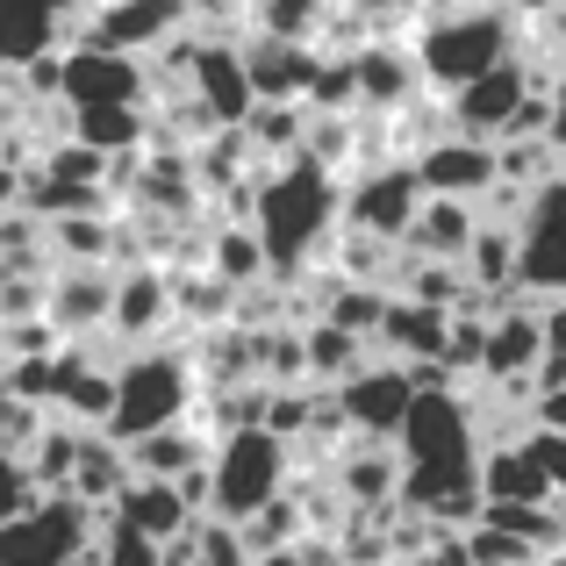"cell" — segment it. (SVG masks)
<instances>
[{
  "mask_svg": "<svg viewBox=\"0 0 566 566\" xmlns=\"http://www.w3.org/2000/svg\"><path fill=\"white\" fill-rule=\"evenodd\" d=\"M495 8H510V0H495Z\"/></svg>",
  "mask_w": 566,
  "mask_h": 566,
  "instance_id": "cell-44",
  "label": "cell"
},
{
  "mask_svg": "<svg viewBox=\"0 0 566 566\" xmlns=\"http://www.w3.org/2000/svg\"><path fill=\"white\" fill-rule=\"evenodd\" d=\"M416 201H423L416 166H409V158H380V166H366L359 180L345 187V216H337V222H345V230L380 237V244H401V237H409Z\"/></svg>",
  "mask_w": 566,
  "mask_h": 566,
  "instance_id": "cell-9",
  "label": "cell"
},
{
  "mask_svg": "<svg viewBox=\"0 0 566 566\" xmlns=\"http://www.w3.org/2000/svg\"><path fill=\"white\" fill-rule=\"evenodd\" d=\"M316 43H287V36H259L251 29L244 43V72L259 101H308V80H316Z\"/></svg>",
  "mask_w": 566,
  "mask_h": 566,
  "instance_id": "cell-21",
  "label": "cell"
},
{
  "mask_svg": "<svg viewBox=\"0 0 566 566\" xmlns=\"http://www.w3.org/2000/svg\"><path fill=\"white\" fill-rule=\"evenodd\" d=\"M187 101L201 108V123L208 129H237L251 115V72H244V51H230V43H193V57H187Z\"/></svg>",
  "mask_w": 566,
  "mask_h": 566,
  "instance_id": "cell-12",
  "label": "cell"
},
{
  "mask_svg": "<svg viewBox=\"0 0 566 566\" xmlns=\"http://www.w3.org/2000/svg\"><path fill=\"white\" fill-rule=\"evenodd\" d=\"M0 345H8V359H51L65 345V331L51 316H22V323H0Z\"/></svg>",
  "mask_w": 566,
  "mask_h": 566,
  "instance_id": "cell-34",
  "label": "cell"
},
{
  "mask_svg": "<svg viewBox=\"0 0 566 566\" xmlns=\"http://www.w3.org/2000/svg\"><path fill=\"white\" fill-rule=\"evenodd\" d=\"M208 273L230 280V287H259V273H273L259 230H251V222H216V237H208Z\"/></svg>",
  "mask_w": 566,
  "mask_h": 566,
  "instance_id": "cell-30",
  "label": "cell"
},
{
  "mask_svg": "<svg viewBox=\"0 0 566 566\" xmlns=\"http://www.w3.org/2000/svg\"><path fill=\"white\" fill-rule=\"evenodd\" d=\"M294 473V444L273 438L265 423H237L216 438V452H208V516H230V524H244L251 510H265V502L287 488Z\"/></svg>",
  "mask_w": 566,
  "mask_h": 566,
  "instance_id": "cell-4",
  "label": "cell"
},
{
  "mask_svg": "<svg viewBox=\"0 0 566 566\" xmlns=\"http://www.w3.org/2000/svg\"><path fill=\"white\" fill-rule=\"evenodd\" d=\"M516 51V8H495V0H467V8L423 22L416 36V72H423L430 94H452V86L481 80L488 65Z\"/></svg>",
  "mask_w": 566,
  "mask_h": 566,
  "instance_id": "cell-2",
  "label": "cell"
},
{
  "mask_svg": "<svg viewBox=\"0 0 566 566\" xmlns=\"http://www.w3.org/2000/svg\"><path fill=\"white\" fill-rule=\"evenodd\" d=\"M545 144H553V151L566 158V72L553 86H545Z\"/></svg>",
  "mask_w": 566,
  "mask_h": 566,
  "instance_id": "cell-40",
  "label": "cell"
},
{
  "mask_svg": "<svg viewBox=\"0 0 566 566\" xmlns=\"http://www.w3.org/2000/svg\"><path fill=\"white\" fill-rule=\"evenodd\" d=\"M531 86H538V72H531L524 57L510 51L502 65H488L481 80L452 86V108H444V115H452V129H467V137H488V144H495L502 129L516 123V108H524Z\"/></svg>",
  "mask_w": 566,
  "mask_h": 566,
  "instance_id": "cell-10",
  "label": "cell"
},
{
  "mask_svg": "<svg viewBox=\"0 0 566 566\" xmlns=\"http://www.w3.org/2000/svg\"><path fill=\"white\" fill-rule=\"evenodd\" d=\"M251 566H308L302 545H273V553H251Z\"/></svg>",
  "mask_w": 566,
  "mask_h": 566,
  "instance_id": "cell-42",
  "label": "cell"
},
{
  "mask_svg": "<svg viewBox=\"0 0 566 566\" xmlns=\"http://www.w3.org/2000/svg\"><path fill=\"white\" fill-rule=\"evenodd\" d=\"M108 516H123V524H137L144 538H180V531L193 524V502L180 495V481H158V473H129L123 495L108 502Z\"/></svg>",
  "mask_w": 566,
  "mask_h": 566,
  "instance_id": "cell-23",
  "label": "cell"
},
{
  "mask_svg": "<svg viewBox=\"0 0 566 566\" xmlns=\"http://www.w3.org/2000/svg\"><path fill=\"white\" fill-rule=\"evenodd\" d=\"M473 481H481V502H488V510H545V502H553V481H545L531 438L481 444V467H473Z\"/></svg>",
  "mask_w": 566,
  "mask_h": 566,
  "instance_id": "cell-15",
  "label": "cell"
},
{
  "mask_svg": "<svg viewBox=\"0 0 566 566\" xmlns=\"http://www.w3.org/2000/svg\"><path fill=\"white\" fill-rule=\"evenodd\" d=\"M473 230H481L473 201H459V193H423V201H416V216H409V237H401V244H409L416 259H444V265H459V259H467V244H473Z\"/></svg>",
  "mask_w": 566,
  "mask_h": 566,
  "instance_id": "cell-22",
  "label": "cell"
},
{
  "mask_svg": "<svg viewBox=\"0 0 566 566\" xmlns=\"http://www.w3.org/2000/svg\"><path fill=\"white\" fill-rule=\"evenodd\" d=\"M444 323H452L444 308H423V302H409V294H387V308L374 323V345L387 359H401V366H423V359L444 352Z\"/></svg>",
  "mask_w": 566,
  "mask_h": 566,
  "instance_id": "cell-24",
  "label": "cell"
},
{
  "mask_svg": "<svg viewBox=\"0 0 566 566\" xmlns=\"http://www.w3.org/2000/svg\"><path fill=\"white\" fill-rule=\"evenodd\" d=\"M187 14L180 0H94V14H86V36L115 43V51H158L166 36H180Z\"/></svg>",
  "mask_w": 566,
  "mask_h": 566,
  "instance_id": "cell-17",
  "label": "cell"
},
{
  "mask_svg": "<svg viewBox=\"0 0 566 566\" xmlns=\"http://www.w3.org/2000/svg\"><path fill=\"white\" fill-rule=\"evenodd\" d=\"M237 531H244V545H251V553H273V545H294V538H302V531H308V516H302V502H294L287 488H280V495L265 502V510H251Z\"/></svg>",
  "mask_w": 566,
  "mask_h": 566,
  "instance_id": "cell-32",
  "label": "cell"
},
{
  "mask_svg": "<svg viewBox=\"0 0 566 566\" xmlns=\"http://www.w3.org/2000/svg\"><path fill=\"white\" fill-rule=\"evenodd\" d=\"M531 423H538V430H566V380H553V387L531 380Z\"/></svg>",
  "mask_w": 566,
  "mask_h": 566,
  "instance_id": "cell-38",
  "label": "cell"
},
{
  "mask_svg": "<svg viewBox=\"0 0 566 566\" xmlns=\"http://www.w3.org/2000/svg\"><path fill=\"white\" fill-rule=\"evenodd\" d=\"M108 302H115V273L108 265H51V287H43V316L65 337H101L108 331Z\"/></svg>",
  "mask_w": 566,
  "mask_h": 566,
  "instance_id": "cell-14",
  "label": "cell"
},
{
  "mask_svg": "<svg viewBox=\"0 0 566 566\" xmlns=\"http://www.w3.org/2000/svg\"><path fill=\"white\" fill-rule=\"evenodd\" d=\"M352 80H359V108H380V115H395L401 101L423 94L416 51H401V43H387V36H366L359 51H352Z\"/></svg>",
  "mask_w": 566,
  "mask_h": 566,
  "instance_id": "cell-19",
  "label": "cell"
},
{
  "mask_svg": "<svg viewBox=\"0 0 566 566\" xmlns=\"http://www.w3.org/2000/svg\"><path fill=\"white\" fill-rule=\"evenodd\" d=\"M144 94H151V65L137 51H115L101 36L65 43V80H57L65 108H144Z\"/></svg>",
  "mask_w": 566,
  "mask_h": 566,
  "instance_id": "cell-7",
  "label": "cell"
},
{
  "mask_svg": "<svg viewBox=\"0 0 566 566\" xmlns=\"http://www.w3.org/2000/svg\"><path fill=\"white\" fill-rule=\"evenodd\" d=\"M409 166H416V180H423V193H459V201H488L495 180H502L495 144H488V137H467V129L430 137Z\"/></svg>",
  "mask_w": 566,
  "mask_h": 566,
  "instance_id": "cell-11",
  "label": "cell"
},
{
  "mask_svg": "<svg viewBox=\"0 0 566 566\" xmlns=\"http://www.w3.org/2000/svg\"><path fill=\"white\" fill-rule=\"evenodd\" d=\"M459 273H467V287L481 294V302H502V294H516V230L510 222H488L473 230L467 259H459Z\"/></svg>",
  "mask_w": 566,
  "mask_h": 566,
  "instance_id": "cell-26",
  "label": "cell"
},
{
  "mask_svg": "<svg viewBox=\"0 0 566 566\" xmlns=\"http://www.w3.org/2000/svg\"><path fill=\"white\" fill-rule=\"evenodd\" d=\"M201 401V374H193L187 352L172 345H129V359L115 366V401H108V438L129 444L158 423H180V416Z\"/></svg>",
  "mask_w": 566,
  "mask_h": 566,
  "instance_id": "cell-3",
  "label": "cell"
},
{
  "mask_svg": "<svg viewBox=\"0 0 566 566\" xmlns=\"http://www.w3.org/2000/svg\"><path fill=\"white\" fill-rule=\"evenodd\" d=\"M94 14V0H0V57L29 65L36 51H57Z\"/></svg>",
  "mask_w": 566,
  "mask_h": 566,
  "instance_id": "cell-16",
  "label": "cell"
},
{
  "mask_svg": "<svg viewBox=\"0 0 566 566\" xmlns=\"http://www.w3.org/2000/svg\"><path fill=\"white\" fill-rule=\"evenodd\" d=\"M395 566H473V553H467V531L430 524V531H423V545H416V553H401Z\"/></svg>",
  "mask_w": 566,
  "mask_h": 566,
  "instance_id": "cell-35",
  "label": "cell"
},
{
  "mask_svg": "<svg viewBox=\"0 0 566 566\" xmlns=\"http://www.w3.org/2000/svg\"><path fill=\"white\" fill-rule=\"evenodd\" d=\"M29 502H36V481H29V459L0 444V524H8V516H22Z\"/></svg>",
  "mask_w": 566,
  "mask_h": 566,
  "instance_id": "cell-36",
  "label": "cell"
},
{
  "mask_svg": "<svg viewBox=\"0 0 566 566\" xmlns=\"http://www.w3.org/2000/svg\"><path fill=\"white\" fill-rule=\"evenodd\" d=\"M331 401H337V416H345V430H359V438H395L409 401H416V374L401 359H387V352H374L366 366H352V374L331 387Z\"/></svg>",
  "mask_w": 566,
  "mask_h": 566,
  "instance_id": "cell-8",
  "label": "cell"
},
{
  "mask_svg": "<svg viewBox=\"0 0 566 566\" xmlns=\"http://www.w3.org/2000/svg\"><path fill=\"white\" fill-rule=\"evenodd\" d=\"M337 216H345V187L308 151L273 158V166H259V180H251V230H259L273 273H308V265L331 251Z\"/></svg>",
  "mask_w": 566,
  "mask_h": 566,
  "instance_id": "cell-1",
  "label": "cell"
},
{
  "mask_svg": "<svg viewBox=\"0 0 566 566\" xmlns=\"http://www.w3.org/2000/svg\"><path fill=\"white\" fill-rule=\"evenodd\" d=\"M123 481H129V452L108 438V430H86V438H80V452H72L65 495H72V502H86L94 516H108V502L123 495Z\"/></svg>",
  "mask_w": 566,
  "mask_h": 566,
  "instance_id": "cell-25",
  "label": "cell"
},
{
  "mask_svg": "<svg viewBox=\"0 0 566 566\" xmlns=\"http://www.w3.org/2000/svg\"><path fill=\"white\" fill-rule=\"evenodd\" d=\"M94 566H166V545L144 538V531L123 524V516H101V531H94Z\"/></svg>",
  "mask_w": 566,
  "mask_h": 566,
  "instance_id": "cell-33",
  "label": "cell"
},
{
  "mask_svg": "<svg viewBox=\"0 0 566 566\" xmlns=\"http://www.w3.org/2000/svg\"><path fill=\"white\" fill-rule=\"evenodd\" d=\"M302 352H308V380H345L352 366H366L374 359V337H359V331H345V323H331V316H316L302 331Z\"/></svg>",
  "mask_w": 566,
  "mask_h": 566,
  "instance_id": "cell-28",
  "label": "cell"
},
{
  "mask_svg": "<svg viewBox=\"0 0 566 566\" xmlns=\"http://www.w3.org/2000/svg\"><path fill=\"white\" fill-rule=\"evenodd\" d=\"M352 14H359V29H395L401 14H416V0H352Z\"/></svg>",
  "mask_w": 566,
  "mask_h": 566,
  "instance_id": "cell-39",
  "label": "cell"
},
{
  "mask_svg": "<svg viewBox=\"0 0 566 566\" xmlns=\"http://www.w3.org/2000/svg\"><path fill=\"white\" fill-rule=\"evenodd\" d=\"M510 230H516V287L538 294V302H559L566 294V172L524 193Z\"/></svg>",
  "mask_w": 566,
  "mask_h": 566,
  "instance_id": "cell-6",
  "label": "cell"
},
{
  "mask_svg": "<svg viewBox=\"0 0 566 566\" xmlns=\"http://www.w3.org/2000/svg\"><path fill=\"white\" fill-rule=\"evenodd\" d=\"M187 22H222V14H237V0H180Z\"/></svg>",
  "mask_w": 566,
  "mask_h": 566,
  "instance_id": "cell-41",
  "label": "cell"
},
{
  "mask_svg": "<svg viewBox=\"0 0 566 566\" xmlns=\"http://www.w3.org/2000/svg\"><path fill=\"white\" fill-rule=\"evenodd\" d=\"M65 129H72L80 144H94L101 158H129L144 137H151L144 108H65Z\"/></svg>",
  "mask_w": 566,
  "mask_h": 566,
  "instance_id": "cell-29",
  "label": "cell"
},
{
  "mask_svg": "<svg viewBox=\"0 0 566 566\" xmlns=\"http://www.w3.org/2000/svg\"><path fill=\"white\" fill-rule=\"evenodd\" d=\"M531 452H538V467H545V481H553V495L566 502V430H538V423H531Z\"/></svg>",
  "mask_w": 566,
  "mask_h": 566,
  "instance_id": "cell-37",
  "label": "cell"
},
{
  "mask_svg": "<svg viewBox=\"0 0 566 566\" xmlns=\"http://www.w3.org/2000/svg\"><path fill=\"white\" fill-rule=\"evenodd\" d=\"M123 452H129V473H158V481H180V473L208 467V452H216V430H208L201 416L187 409L180 423H158V430H144V438H129Z\"/></svg>",
  "mask_w": 566,
  "mask_h": 566,
  "instance_id": "cell-18",
  "label": "cell"
},
{
  "mask_svg": "<svg viewBox=\"0 0 566 566\" xmlns=\"http://www.w3.org/2000/svg\"><path fill=\"white\" fill-rule=\"evenodd\" d=\"M101 516L72 495H36L22 516L0 524V566H86Z\"/></svg>",
  "mask_w": 566,
  "mask_h": 566,
  "instance_id": "cell-5",
  "label": "cell"
},
{
  "mask_svg": "<svg viewBox=\"0 0 566 566\" xmlns=\"http://www.w3.org/2000/svg\"><path fill=\"white\" fill-rule=\"evenodd\" d=\"M545 359V323L538 308H488V345H481V374L488 380H531Z\"/></svg>",
  "mask_w": 566,
  "mask_h": 566,
  "instance_id": "cell-20",
  "label": "cell"
},
{
  "mask_svg": "<svg viewBox=\"0 0 566 566\" xmlns=\"http://www.w3.org/2000/svg\"><path fill=\"white\" fill-rule=\"evenodd\" d=\"M8 366H14V359H8V345H0V387H8Z\"/></svg>",
  "mask_w": 566,
  "mask_h": 566,
  "instance_id": "cell-43",
  "label": "cell"
},
{
  "mask_svg": "<svg viewBox=\"0 0 566 566\" xmlns=\"http://www.w3.org/2000/svg\"><path fill=\"white\" fill-rule=\"evenodd\" d=\"M51 259H72V265H108L115 259V222L108 208H72V216H51Z\"/></svg>",
  "mask_w": 566,
  "mask_h": 566,
  "instance_id": "cell-27",
  "label": "cell"
},
{
  "mask_svg": "<svg viewBox=\"0 0 566 566\" xmlns=\"http://www.w3.org/2000/svg\"><path fill=\"white\" fill-rule=\"evenodd\" d=\"M331 14H337V0H251V29L259 36H287V43H323Z\"/></svg>",
  "mask_w": 566,
  "mask_h": 566,
  "instance_id": "cell-31",
  "label": "cell"
},
{
  "mask_svg": "<svg viewBox=\"0 0 566 566\" xmlns=\"http://www.w3.org/2000/svg\"><path fill=\"white\" fill-rule=\"evenodd\" d=\"M172 323V273L151 259H137L129 273H115V302H108V337L115 345H151Z\"/></svg>",
  "mask_w": 566,
  "mask_h": 566,
  "instance_id": "cell-13",
  "label": "cell"
}]
</instances>
